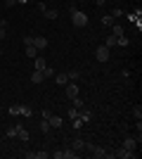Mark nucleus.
<instances>
[{"instance_id":"nucleus-2","label":"nucleus","mask_w":142,"mask_h":159,"mask_svg":"<svg viewBox=\"0 0 142 159\" xmlns=\"http://www.w3.org/2000/svg\"><path fill=\"white\" fill-rule=\"evenodd\" d=\"M107 157H114V159H137V152H130V150L121 147V150H116V152H109Z\"/></svg>"},{"instance_id":"nucleus-17","label":"nucleus","mask_w":142,"mask_h":159,"mask_svg":"<svg viewBox=\"0 0 142 159\" xmlns=\"http://www.w3.org/2000/svg\"><path fill=\"white\" fill-rule=\"evenodd\" d=\"M43 81H45V79H43V71H36V69H33V74H31V83H43Z\"/></svg>"},{"instance_id":"nucleus-30","label":"nucleus","mask_w":142,"mask_h":159,"mask_svg":"<svg viewBox=\"0 0 142 159\" xmlns=\"http://www.w3.org/2000/svg\"><path fill=\"white\" fill-rule=\"evenodd\" d=\"M133 114H135V119H142V107L135 105V109H133Z\"/></svg>"},{"instance_id":"nucleus-34","label":"nucleus","mask_w":142,"mask_h":159,"mask_svg":"<svg viewBox=\"0 0 142 159\" xmlns=\"http://www.w3.org/2000/svg\"><path fill=\"white\" fill-rule=\"evenodd\" d=\"M5 33H7V26H0V38H5Z\"/></svg>"},{"instance_id":"nucleus-36","label":"nucleus","mask_w":142,"mask_h":159,"mask_svg":"<svg viewBox=\"0 0 142 159\" xmlns=\"http://www.w3.org/2000/svg\"><path fill=\"white\" fill-rule=\"evenodd\" d=\"M17 2H21V5H26V2H28V0H17Z\"/></svg>"},{"instance_id":"nucleus-38","label":"nucleus","mask_w":142,"mask_h":159,"mask_svg":"<svg viewBox=\"0 0 142 159\" xmlns=\"http://www.w3.org/2000/svg\"><path fill=\"white\" fill-rule=\"evenodd\" d=\"M0 119H2V109H0Z\"/></svg>"},{"instance_id":"nucleus-10","label":"nucleus","mask_w":142,"mask_h":159,"mask_svg":"<svg viewBox=\"0 0 142 159\" xmlns=\"http://www.w3.org/2000/svg\"><path fill=\"white\" fill-rule=\"evenodd\" d=\"M62 159H78V152H76L74 147L71 150H62Z\"/></svg>"},{"instance_id":"nucleus-11","label":"nucleus","mask_w":142,"mask_h":159,"mask_svg":"<svg viewBox=\"0 0 142 159\" xmlns=\"http://www.w3.org/2000/svg\"><path fill=\"white\" fill-rule=\"evenodd\" d=\"M43 17H45V19H57V17H59V12H57V10L45 7V10H43Z\"/></svg>"},{"instance_id":"nucleus-14","label":"nucleus","mask_w":142,"mask_h":159,"mask_svg":"<svg viewBox=\"0 0 142 159\" xmlns=\"http://www.w3.org/2000/svg\"><path fill=\"white\" fill-rule=\"evenodd\" d=\"M54 81H57V86H67L69 76H67V74H54Z\"/></svg>"},{"instance_id":"nucleus-1","label":"nucleus","mask_w":142,"mask_h":159,"mask_svg":"<svg viewBox=\"0 0 142 159\" xmlns=\"http://www.w3.org/2000/svg\"><path fill=\"white\" fill-rule=\"evenodd\" d=\"M71 24H74V26H78V29L88 26V14H85V12H81V10L71 12Z\"/></svg>"},{"instance_id":"nucleus-13","label":"nucleus","mask_w":142,"mask_h":159,"mask_svg":"<svg viewBox=\"0 0 142 159\" xmlns=\"http://www.w3.org/2000/svg\"><path fill=\"white\" fill-rule=\"evenodd\" d=\"M111 33L118 38V36H123V33H126V29H123L121 24H116V21H114V24H111Z\"/></svg>"},{"instance_id":"nucleus-15","label":"nucleus","mask_w":142,"mask_h":159,"mask_svg":"<svg viewBox=\"0 0 142 159\" xmlns=\"http://www.w3.org/2000/svg\"><path fill=\"white\" fill-rule=\"evenodd\" d=\"M71 147H74L76 152H81V150H85V140H81V138H76L74 143H71Z\"/></svg>"},{"instance_id":"nucleus-21","label":"nucleus","mask_w":142,"mask_h":159,"mask_svg":"<svg viewBox=\"0 0 142 159\" xmlns=\"http://www.w3.org/2000/svg\"><path fill=\"white\" fill-rule=\"evenodd\" d=\"M24 52H26V57H38V50H36L33 45H26V50H24Z\"/></svg>"},{"instance_id":"nucleus-9","label":"nucleus","mask_w":142,"mask_h":159,"mask_svg":"<svg viewBox=\"0 0 142 159\" xmlns=\"http://www.w3.org/2000/svg\"><path fill=\"white\" fill-rule=\"evenodd\" d=\"M33 48L41 52V50H45L47 48V38H33Z\"/></svg>"},{"instance_id":"nucleus-4","label":"nucleus","mask_w":142,"mask_h":159,"mask_svg":"<svg viewBox=\"0 0 142 159\" xmlns=\"http://www.w3.org/2000/svg\"><path fill=\"white\" fill-rule=\"evenodd\" d=\"M64 90H67V98H69V100H74V98H78V86H76L74 81H69L67 86H64Z\"/></svg>"},{"instance_id":"nucleus-35","label":"nucleus","mask_w":142,"mask_h":159,"mask_svg":"<svg viewBox=\"0 0 142 159\" xmlns=\"http://www.w3.org/2000/svg\"><path fill=\"white\" fill-rule=\"evenodd\" d=\"M5 5H7V7H12V5H17V0H5Z\"/></svg>"},{"instance_id":"nucleus-31","label":"nucleus","mask_w":142,"mask_h":159,"mask_svg":"<svg viewBox=\"0 0 142 159\" xmlns=\"http://www.w3.org/2000/svg\"><path fill=\"white\" fill-rule=\"evenodd\" d=\"M81 126H83V119H81V116H78V119H74V128H76V131H78Z\"/></svg>"},{"instance_id":"nucleus-39","label":"nucleus","mask_w":142,"mask_h":159,"mask_svg":"<svg viewBox=\"0 0 142 159\" xmlns=\"http://www.w3.org/2000/svg\"><path fill=\"white\" fill-rule=\"evenodd\" d=\"M0 55H2V50H0Z\"/></svg>"},{"instance_id":"nucleus-22","label":"nucleus","mask_w":142,"mask_h":159,"mask_svg":"<svg viewBox=\"0 0 142 159\" xmlns=\"http://www.w3.org/2000/svg\"><path fill=\"white\" fill-rule=\"evenodd\" d=\"M67 76H69V81H76V79H81V71H78V69H71Z\"/></svg>"},{"instance_id":"nucleus-18","label":"nucleus","mask_w":142,"mask_h":159,"mask_svg":"<svg viewBox=\"0 0 142 159\" xmlns=\"http://www.w3.org/2000/svg\"><path fill=\"white\" fill-rule=\"evenodd\" d=\"M107 150H102V147H97V145H95V150H93V157H97V159H102V157H107Z\"/></svg>"},{"instance_id":"nucleus-19","label":"nucleus","mask_w":142,"mask_h":159,"mask_svg":"<svg viewBox=\"0 0 142 159\" xmlns=\"http://www.w3.org/2000/svg\"><path fill=\"white\" fill-rule=\"evenodd\" d=\"M81 119H83V124H90V121H93V112L83 109V112H81Z\"/></svg>"},{"instance_id":"nucleus-23","label":"nucleus","mask_w":142,"mask_h":159,"mask_svg":"<svg viewBox=\"0 0 142 159\" xmlns=\"http://www.w3.org/2000/svg\"><path fill=\"white\" fill-rule=\"evenodd\" d=\"M102 24H104V26H111V24H114V17H111V14H104V17H102Z\"/></svg>"},{"instance_id":"nucleus-6","label":"nucleus","mask_w":142,"mask_h":159,"mask_svg":"<svg viewBox=\"0 0 142 159\" xmlns=\"http://www.w3.org/2000/svg\"><path fill=\"white\" fill-rule=\"evenodd\" d=\"M21 128H24V126H21V124H14V126H10V128H7V131H5V135H7V138H17Z\"/></svg>"},{"instance_id":"nucleus-29","label":"nucleus","mask_w":142,"mask_h":159,"mask_svg":"<svg viewBox=\"0 0 142 159\" xmlns=\"http://www.w3.org/2000/svg\"><path fill=\"white\" fill-rule=\"evenodd\" d=\"M17 138H21V140H24V143H26V140H28V131H26V128H21V131H19V135H17Z\"/></svg>"},{"instance_id":"nucleus-8","label":"nucleus","mask_w":142,"mask_h":159,"mask_svg":"<svg viewBox=\"0 0 142 159\" xmlns=\"http://www.w3.org/2000/svg\"><path fill=\"white\" fill-rule=\"evenodd\" d=\"M33 114V109H31V105H19V116H24V119H28Z\"/></svg>"},{"instance_id":"nucleus-16","label":"nucleus","mask_w":142,"mask_h":159,"mask_svg":"<svg viewBox=\"0 0 142 159\" xmlns=\"http://www.w3.org/2000/svg\"><path fill=\"white\" fill-rule=\"evenodd\" d=\"M33 60H36V71H43V69H45V66H47L45 57H33Z\"/></svg>"},{"instance_id":"nucleus-28","label":"nucleus","mask_w":142,"mask_h":159,"mask_svg":"<svg viewBox=\"0 0 142 159\" xmlns=\"http://www.w3.org/2000/svg\"><path fill=\"white\" fill-rule=\"evenodd\" d=\"M111 17H114V19L116 17H123V10L121 7H114V10H111Z\"/></svg>"},{"instance_id":"nucleus-3","label":"nucleus","mask_w":142,"mask_h":159,"mask_svg":"<svg viewBox=\"0 0 142 159\" xmlns=\"http://www.w3.org/2000/svg\"><path fill=\"white\" fill-rule=\"evenodd\" d=\"M109 50H111V48H107L104 43H102V45H97V50H95L97 60H100V62H109Z\"/></svg>"},{"instance_id":"nucleus-20","label":"nucleus","mask_w":142,"mask_h":159,"mask_svg":"<svg viewBox=\"0 0 142 159\" xmlns=\"http://www.w3.org/2000/svg\"><path fill=\"white\" fill-rule=\"evenodd\" d=\"M104 45H107V48H114V45H116V36H114V33L104 38Z\"/></svg>"},{"instance_id":"nucleus-12","label":"nucleus","mask_w":142,"mask_h":159,"mask_svg":"<svg viewBox=\"0 0 142 159\" xmlns=\"http://www.w3.org/2000/svg\"><path fill=\"white\" fill-rule=\"evenodd\" d=\"M67 116H69V119H71V121H74V119H78V116H81V109H76V107L71 105V107H69V109H67Z\"/></svg>"},{"instance_id":"nucleus-27","label":"nucleus","mask_w":142,"mask_h":159,"mask_svg":"<svg viewBox=\"0 0 142 159\" xmlns=\"http://www.w3.org/2000/svg\"><path fill=\"white\" fill-rule=\"evenodd\" d=\"M71 105H74L76 109H83V100L81 98H74V100H71Z\"/></svg>"},{"instance_id":"nucleus-24","label":"nucleus","mask_w":142,"mask_h":159,"mask_svg":"<svg viewBox=\"0 0 142 159\" xmlns=\"http://www.w3.org/2000/svg\"><path fill=\"white\" fill-rule=\"evenodd\" d=\"M50 76H54V69L52 66H45L43 69V79H50Z\"/></svg>"},{"instance_id":"nucleus-5","label":"nucleus","mask_w":142,"mask_h":159,"mask_svg":"<svg viewBox=\"0 0 142 159\" xmlns=\"http://www.w3.org/2000/svg\"><path fill=\"white\" fill-rule=\"evenodd\" d=\"M47 124H50V128H62V116L50 114V116H47Z\"/></svg>"},{"instance_id":"nucleus-32","label":"nucleus","mask_w":142,"mask_h":159,"mask_svg":"<svg viewBox=\"0 0 142 159\" xmlns=\"http://www.w3.org/2000/svg\"><path fill=\"white\" fill-rule=\"evenodd\" d=\"M24 45H33V36H26V38H24Z\"/></svg>"},{"instance_id":"nucleus-33","label":"nucleus","mask_w":142,"mask_h":159,"mask_svg":"<svg viewBox=\"0 0 142 159\" xmlns=\"http://www.w3.org/2000/svg\"><path fill=\"white\" fill-rule=\"evenodd\" d=\"M36 159H47V152H36Z\"/></svg>"},{"instance_id":"nucleus-7","label":"nucleus","mask_w":142,"mask_h":159,"mask_svg":"<svg viewBox=\"0 0 142 159\" xmlns=\"http://www.w3.org/2000/svg\"><path fill=\"white\" fill-rule=\"evenodd\" d=\"M123 147L130 150V152H135V150H137V138H126V140H123Z\"/></svg>"},{"instance_id":"nucleus-37","label":"nucleus","mask_w":142,"mask_h":159,"mask_svg":"<svg viewBox=\"0 0 142 159\" xmlns=\"http://www.w3.org/2000/svg\"><path fill=\"white\" fill-rule=\"evenodd\" d=\"M93 2H97V5H102V2H104V0H93Z\"/></svg>"},{"instance_id":"nucleus-25","label":"nucleus","mask_w":142,"mask_h":159,"mask_svg":"<svg viewBox=\"0 0 142 159\" xmlns=\"http://www.w3.org/2000/svg\"><path fill=\"white\" fill-rule=\"evenodd\" d=\"M7 114H10V116H19V105H12L7 109Z\"/></svg>"},{"instance_id":"nucleus-26","label":"nucleus","mask_w":142,"mask_h":159,"mask_svg":"<svg viewBox=\"0 0 142 159\" xmlns=\"http://www.w3.org/2000/svg\"><path fill=\"white\" fill-rule=\"evenodd\" d=\"M41 131H43V133H50V131H52V128H50V124H47V119L41 121Z\"/></svg>"}]
</instances>
